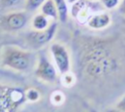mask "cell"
<instances>
[{
    "label": "cell",
    "instance_id": "cell-1",
    "mask_svg": "<svg viewBox=\"0 0 125 112\" xmlns=\"http://www.w3.org/2000/svg\"><path fill=\"white\" fill-rule=\"evenodd\" d=\"M80 64L84 76L92 81L106 79L118 68V61L104 41L90 42L84 47Z\"/></svg>",
    "mask_w": 125,
    "mask_h": 112
},
{
    "label": "cell",
    "instance_id": "cell-2",
    "mask_svg": "<svg viewBox=\"0 0 125 112\" xmlns=\"http://www.w3.org/2000/svg\"><path fill=\"white\" fill-rule=\"evenodd\" d=\"M34 56L30 51L21 49L16 46H5L0 55V62L3 67L25 72L33 64Z\"/></svg>",
    "mask_w": 125,
    "mask_h": 112
},
{
    "label": "cell",
    "instance_id": "cell-3",
    "mask_svg": "<svg viewBox=\"0 0 125 112\" xmlns=\"http://www.w3.org/2000/svg\"><path fill=\"white\" fill-rule=\"evenodd\" d=\"M25 101V91L19 87L0 84V112H16Z\"/></svg>",
    "mask_w": 125,
    "mask_h": 112
},
{
    "label": "cell",
    "instance_id": "cell-4",
    "mask_svg": "<svg viewBox=\"0 0 125 112\" xmlns=\"http://www.w3.org/2000/svg\"><path fill=\"white\" fill-rule=\"evenodd\" d=\"M34 74L39 80L49 84L56 83L58 79V70L56 66L43 54L39 56Z\"/></svg>",
    "mask_w": 125,
    "mask_h": 112
},
{
    "label": "cell",
    "instance_id": "cell-5",
    "mask_svg": "<svg viewBox=\"0 0 125 112\" xmlns=\"http://www.w3.org/2000/svg\"><path fill=\"white\" fill-rule=\"evenodd\" d=\"M50 53L52 55L57 70L62 75L69 72L71 62L67 49L61 43H53L50 46Z\"/></svg>",
    "mask_w": 125,
    "mask_h": 112
},
{
    "label": "cell",
    "instance_id": "cell-6",
    "mask_svg": "<svg viewBox=\"0 0 125 112\" xmlns=\"http://www.w3.org/2000/svg\"><path fill=\"white\" fill-rule=\"evenodd\" d=\"M57 27H58V24L56 21H54L45 30H41V31L33 30L29 32L26 35L27 44L34 49H39L45 46L54 38L57 31Z\"/></svg>",
    "mask_w": 125,
    "mask_h": 112
},
{
    "label": "cell",
    "instance_id": "cell-7",
    "mask_svg": "<svg viewBox=\"0 0 125 112\" xmlns=\"http://www.w3.org/2000/svg\"><path fill=\"white\" fill-rule=\"evenodd\" d=\"M28 21L26 12H12L0 17V26L7 31H18L22 29Z\"/></svg>",
    "mask_w": 125,
    "mask_h": 112
},
{
    "label": "cell",
    "instance_id": "cell-8",
    "mask_svg": "<svg viewBox=\"0 0 125 112\" xmlns=\"http://www.w3.org/2000/svg\"><path fill=\"white\" fill-rule=\"evenodd\" d=\"M111 22V17L107 13H98L91 16L88 19L87 24L91 29L94 30H102L106 28Z\"/></svg>",
    "mask_w": 125,
    "mask_h": 112
},
{
    "label": "cell",
    "instance_id": "cell-9",
    "mask_svg": "<svg viewBox=\"0 0 125 112\" xmlns=\"http://www.w3.org/2000/svg\"><path fill=\"white\" fill-rule=\"evenodd\" d=\"M50 21H49V18H47L46 16H44L43 14H37L33 17L32 20H31V25L32 28L36 31H41V30H45L49 27L50 25Z\"/></svg>",
    "mask_w": 125,
    "mask_h": 112
},
{
    "label": "cell",
    "instance_id": "cell-10",
    "mask_svg": "<svg viewBox=\"0 0 125 112\" xmlns=\"http://www.w3.org/2000/svg\"><path fill=\"white\" fill-rule=\"evenodd\" d=\"M40 9H41V14H43L47 18L53 19H59L58 11H57L54 0H46Z\"/></svg>",
    "mask_w": 125,
    "mask_h": 112
},
{
    "label": "cell",
    "instance_id": "cell-11",
    "mask_svg": "<svg viewBox=\"0 0 125 112\" xmlns=\"http://www.w3.org/2000/svg\"><path fill=\"white\" fill-rule=\"evenodd\" d=\"M57 11H58V16L59 19L62 22H65L68 18V8L65 0H54Z\"/></svg>",
    "mask_w": 125,
    "mask_h": 112
},
{
    "label": "cell",
    "instance_id": "cell-12",
    "mask_svg": "<svg viewBox=\"0 0 125 112\" xmlns=\"http://www.w3.org/2000/svg\"><path fill=\"white\" fill-rule=\"evenodd\" d=\"M46 0H25V9L28 12H34L45 3Z\"/></svg>",
    "mask_w": 125,
    "mask_h": 112
},
{
    "label": "cell",
    "instance_id": "cell-13",
    "mask_svg": "<svg viewBox=\"0 0 125 112\" xmlns=\"http://www.w3.org/2000/svg\"><path fill=\"white\" fill-rule=\"evenodd\" d=\"M25 98L27 101L30 102H36L40 99V93L38 90L34 88H29L25 91Z\"/></svg>",
    "mask_w": 125,
    "mask_h": 112
},
{
    "label": "cell",
    "instance_id": "cell-14",
    "mask_svg": "<svg viewBox=\"0 0 125 112\" xmlns=\"http://www.w3.org/2000/svg\"><path fill=\"white\" fill-rule=\"evenodd\" d=\"M65 97L62 92L61 91H55L52 93L51 96H50V100L54 105H61L63 103Z\"/></svg>",
    "mask_w": 125,
    "mask_h": 112
},
{
    "label": "cell",
    "instance_id": "cell-15",
    "mask_svg": "<svg viewBox=\"0 0 125 112\" xmlns=\"http://www.w3.org/2000/svg\"><path fill=\"white\" fill-rule=\"evenodd\" d=\"M62 84H63L65 87H71V86L74 85L76 79H75V76H74L70 71L67 72V73L62 74Z\"/></svg>",
    "mask_w": 125,
    "mask_h": 112
},
{
    "label": "cell",
    "instance_id": "cell-16",
    "mask_svg": "<svg viewBox=\"0 0 125 112\" xmlns=\"http://www.w3.org/2000/svg\"><path fill=\"white\" fill-rule=\"evenodd\" d=\"M101 3L105 9L112 10L120 4V0H101Z\"/></svg>",
    "mask_w": 125,
    "mask_h": 112
},
{
    "label": "cell",
    "instance_id": "cell-17",
    "mask_svg": "<svg viewBox=\"0 0 125 112\" xmlns=\"http://www.w3.org/2000/svg\"><path fill=\"white\" fill-rule=\"evenodd\" d=\"M21 0H0V8L1 9H8L17 6Z\"/></svg>",
    "mask_w": 125,
    "mask_h": 112
},
{
    "label": "cell",
    "instance_id": "cell-18",
    "mask_svg": "<svg viewBox=\"0 0 125 112\" xmlns=\"http://www.w3.org/2000/svg\"><path fill=\"white\" fill-rule=\"evenodd\" d=\"M116 108L119 109V110L122 111V112H125V96L119 100V102H118L117 105H116Z\"/></svg>",
    "mask_w": 125,
    "mask_h": 112
},
{
    "label": "cell",
    "instance_id": "cell-19",
    "mask_svg": "<svg viewBox=\"0 0 125 112\" xmlns=\"http://www.w3.org/2000/svg\"><path fill=\"white\" fill-rule=\"evenodd\" d=\"M119 12L125 17V0H122L119 4Z\"/></svg>",
    "mask_w": 125,
    "mask_h": 112
},
{
    "label": "cell",
    "instance_id": "cell-20",
    "mask_svg": "<svg viewBox=\"0 0 125 112\" xmlns=\"http://www.w3.org/2000/svg\"><path fill=\"white\" fill-rule=\"evenodd\" d=\"M106 112H122V111H120V110H119V109H117V108H112V109L107 110Z\"/></svg>",
    "mask_w": 125,
    "mask_h": 112
},
{
    "label": "cell",
    "instance_id": "cell-21",
    "mask_svg": "<svg viewBox=\"0 0 125 112\" xmlns=\"http://www.w3.org/2000/svg\"><path fill=\"white\" fill-rule=\"evenodd\" d=\"M123 22L125 23V18H123Z\"/></svg>",
    "mask_w": 125,
    "mask_h": 112
}]
</instances>
